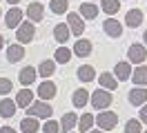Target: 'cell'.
I'll list each match as a JSON object with an SVG mask.
<instances>
[{
	"mask_svg": "<svg viewBox=\"0 0 147 133\" xmlns=\"http://www.w3.org/2000/svg\"><path fill=\"white\" fill-rule=\"evenodd\" d=\"M27 115L29 118H42V120H51V115H54V106L49 104V102H42V100H34L31 104L27 106Z\"/></svg>",
	"mask_w": 147,
	"mask_h": 133,
	"instance_id": "1",
	"label": "cell"
},
{
	"mask_svg": "<svg viewBox=\"0 0 147 133\" xmlns=\"http://www.w3.org/2000/svg\"><path fill=\"white\" fill-rule=\"evenodd\" d=\"M111 102H114V96H111L109 91H105V89H96L94 93H89V104H92L96 111L109 109Z\"/></svg>",
	"mask_w": 147,
	"mask_h": 133,
	"instance_id": "2",
	"label": "cell"
},
{
	"mask_svg": "<svg viewBox=\"0 0 147 133\" xmlns=\"http://www.w3.org/2000/svg\"><path fill=\"white\" fill-rule=\"evenodd\" d=\"M94 124H98V129L107 133V131H111V129H116L118 113H114V111H98V115L94 118Z\"/></svg>",
	"mask_w": 147,
	"mask_h": 133,
	"instance_id": "3",
	"label": "cell"
},
{
	"mask_svg": "<svg viewBox=\"0 0 147 133\" xmlns=\"http://www.w3.org/2000/svg\"><path fill=\"white\" fill-rule=\"evenodd\" d=\"M34 35H36V25H31V22H20V27L16 29V40H18V44H29L31 40H34Z\"/></svg>",
	"mask_w": 147,
	"mask_h": 133,
	"instance_id": "4",
	"label": "cell"
},
{
	"mask_svg": "<svg viewBox=\"0 0 147 133\" xmlns=\"http://www.w3.org/2000/svg\"><path fill=\"white\" fill-rule=\"evenodd\" d=\"M67 29H69V33L76 35V38H83L85 33V22H83V18L78 16V13H74V11H69L67 13Z\"/></svg>",
	"mask_w": 147,
	"mask_h": 133,
	"instance_id": "5",
	"label": "cell"
},
{
	"mask_svg": "<svg viewBox=\"0 0 147 133\" xmlns=\"http://www.w3.org/2000/svg\"><path fill=\"white\" fill-rule=\"evenodd\" d=\"M38 98L42 100V102H49V100H54L58 96V87H56L54 80H42L40 84H38Z\"/></svg>",
	"mask_w": 147,
	"mask_h": 133,
	"instance_id": "6",
	"label": "cell"
},
{
	"mask_svg": "<svg viewBox=\"0 0 147 133\" xmlns=\"http://www.w3.org/2000/svg\"><path fill=\"white\" fill-rule=\"evenodd\" d=\"M145 60H147V49H145V44H131V47L127 49V62H129V64L140 67Z\"/></svg>",
	"mask_w": 147,
	"mask_h": 133,
	"instance_id": "7",
	"label": "cell"
},
{
	"mask_svg": "<svg viewBox=\"0 0 147 133\" xmlns=\"http://www.w3.org/2000/svg\"><path fill=\"white\" fill-rule=\"evenodd\" d=\"M25 16L29 18L31 25L42 22V18H45V5H40V2H29L27 9H25Z\"/></svg>",
	"mask_w": 147,
	"mask_h": 133,
	"instance_id": "8",
	"label": "cell"
},
{
	"mask_svg": "<svg viewBox=\"0 0 147 133\" xmlns=\"http://www.w3.org/2000/svg\"><path fill=\"white\" fill-rule=\"evenodd\" d=\"M22 18H25V11L18 7H11L7 13H5V27L7 29H18L20 22H22Z\"/></svg>",
	"mask_w": 147,
	"mask_h": 133,
	"instance_id": "9",
	"label": "cell"
},
{
	"mask_svg": "<svg viewBox=\"0 0 147 133\" xmlns=\"http://www.w3.org/2000/svg\"><path fill=\"white\" fill-rule=\"evenodd\" d=\"M102 31L109 38H120L123 35V22H118L116 18H107V20H102Z\"/></svg>",
	"mask_w": 147,
	"mask_h": 133,
	"instance_id": "10",
	"label": "cell"
},
{
	"mask_svg": "<svg viewBox=\"0 0 147 133\" xmlns=\"http://www.w3.org/2000/svg\"><path fill=\"white\" fill-rule=\"evenodd\" d=\"M127 100L131 106H143L147 102V89L145 87H134L127 93Z\"/></svg>",
	"mask_w": 147,
	"mask_h": 133,
	"instance_id": "11",
	"label": "cell"
},
{
	"mask_svg": "<svg viewBox=\"0 0 147 133\" xmlns=\"http://www.w3.org/2000/svg\"><path fill=\"white\" fill-rule=\"evenodd\" d=\"M98 89H105V91H116L118 89V80L114 78V73L109 71H102L100 76H98Z\"/></svg>",
	"mask_w": 147,
	"mask_h": 133,
	"instance_id": "12",
	"label": "cell"
},
{
	"mask_svg": "<svg viewBox=\"0 0 147 133\" xmlns=\"http://www.w3.org/2000/svg\"><path fill=\"white\" fill-rule=\"evenodd\" d=\"M76 122H78V115L74 113V111H67V113L60 118V122H58L60 133H71L74 129H76Z\"/></svg>",
	"mask_w": 147,
	"mask_h": 133,
	"instance_id": "13",
	"label": "cell"
},
{
	"mask_svg": "<svg viewBox=\"0 0 147 133\" xmlns=\"http://www.w3.org/2000/svg\"><path fill=\"white\" fill-rule=\"evenodd\" d=\"M143 20H145V13L140 11V9H129L127 13H125V25L129 29H136V27L143 25Z\"/></svg>",
	"mask_w": 147,
	"mask_h": 133,
	"instance_id": "14",
	"label": "cell"
},
{
	"mask_svg": "<svg viewBox=\"0 0 147 133\" xmlns=\"http://www.w3.org/2000/svg\"><path fill=\"white\" fill-rule=\"evenodd\" d=\"M13 102H16V106H20V109H27V106L34 102V91L29 87L20 89L18 93H16V100H13Z\"/></svg>",
	"mask_w": 147,
	"mask_h": 133,
	"instance_id": "15",
	"label": "cell"
},
{
	"mask_svg": "<svg viewBox=\"0 0 147 133\" xmlns=\"http://www.w3.org/2000/svg\"><path fill=\"white\" fill-rule=\"evenodd\" d=\"M129 76H131V64H129L127 60L116 62V67H114V78L118 80V82H125V80H129Z\"/></svg>",
	"mask_w": 147,
	"mask_h": 133,
	"instance_id": "16",
	"label": "cell"
},
{
	"mask_svg": "<svg viewBox=\"0 0 147 133\" xmlns=\"http://www.w3.org/2000/svg\"><path fill=\"white\" fill-rule=\"evenodd\" d=\"M129 80L134 82V87H147V67L140 64V67H136V69H131Z\"/></svg>",
	"mask_w": 147,
	"mask_h": 133,
	"instance_id": "17",
	"label": "cell"
},
{
	"mask_svg": "<svg viewBox=\"0 0 147 133\" xmlns=\"http://www.w3.org/2000/svg\"><path fill=\"white\" fill-rule=\"evenodd\" d=\"M98 11H100V7H98V5H94V2H80L78 16L85 18V20H94V18L98 16Z\"/></svg>",
	"mask_w": 147,
	"mask_h": 133,
	"instance_id": "18",
	"label": "cell"
},
{
	"mask_svg": "<svg viewBox=\"0 0 147 133\" xmlns=\"http://www.w3.org/2000/svg\"><path fill=\"white\" fill-rule=\"evenodd\" d=\"M71 104L76 109H85V106L89 104V91L87 89H76L71 96Z\"/></svg>",
	"mask_w": 147,
	"mask_h": 133,
	"instance_id": "19",
	"label": "cell"
},
{
	"mask_svg": "<svg viewBox=\"0 0 147 133\" xmlns=\"http://www.w3.org/2000/svg\"><path fill=\"white\" fill-rule=\"evenodd\" d=\"M92 49H94L92 42H89V40H85V38H80V40H76L71 53H74V55H78V58H87V55L92 53Z\"/></svg>",
	"mask_w": 147,
	"mask_h": 133,
	"instance_id": "20",
	"label": "cell"
},
{
	"mask_svg": "<svg viewBox=\"0 0 147 133\" xmlns=\"http://www.w3.org/2000/svg\"><path fill=\"white\" fill-rule=\"evenodd\" d=\"M22 58H25V47H22V44L16 42V44H9V47H7V60H9L11 64L20 62Z\"/></svg>",
	"mask_w": 147,
	"mask_h": 133,
	"instance_id": "21",
	"label": "cell"
},
{
	"mask_svg": "<svg viewBox=\"0 0 147 133\" xmlns=\"http://www.w3.org/2000/svg\"><path fill=\"white\" fill-rule=\"evenodd\" d=\"M38 73H36V67H22L20 69V84L22 87H31L36 82Z\"/></svg>",
	"mask_w": 147,
	"mask_h": 133,
	"instance_id": "22",
	"label": "cell"
},
{
	"mask_svg": "<svg viewBox=\"0 0 147 133\" xmlns=\"http://www.w3.org/2000/svg\"><path fill=\"white\" fill-rule=\"evenodd\" d=\"M76 78L80 82H92V80H96V69L92 64H80L78 71H76Z\"/></svg>",
	"mask_w": 147,
	"mask_h": 133,
	"instance_id": "23",
	"label": "cell"
},
{
	"mask_svg": "<svg viewBox=\"0 0 147 133\" xmlns=\"http://www.w3.org/2000/svg\"><path fill=\"white\" fill-rule=\"evenodd\" d=\"M16 102L11 98H2L0 100V118H13L16 115Z\"/></svg>",
	"mask_w": 147,
	"mask_h": 133,
	"instance_id": "24",
	"label": "cell"
},
{
	"mask_svg": "<svg viewBox=\"0 0 147 133\" xmlns=\"http://www.w3.org/2000/svg\"><path fill=\"white\" fill-rule=\"evenodd\" d=\"M54 71H56V62L54 60H42L36 67V73L40 78H45V80H49V76H54Z\"/></svg>",
	"mask_w": 147,
	"mask_h": 133,
	"instance_id": "25",
	"label": "cell"
},
{
	"mask_svg": "<svg viewBox=\"0 0 147 133\" xmlns=\"http://www.w3.org/2000/svg\"><path fill=\"white\" fill-rule=\"evenodd\" d=\"M69 35H71V33H69V29H67V25H65V22H58V25L54 27V40L60 44V47L69 40Z\"/></svg>",
	"mask_w": 147,
	"mask_h": 133,
	"instance_id": "26",
	"label": "cell"
},
{
	"mask_svg": "<svg viewBox=\"0 0 147 133\" xmlns=\"http://www.w3.org/2000/svg\"><path fill=\"white\" fill-rule=\"evenodd\" d=\"M71 49L67 47V44H63V47H58L54 51V62H58V64H67V62L71 60Z\"/></svg>",
	"mask_w": 147,
	"mask_h": 133,
	"instance_id": "27",
	"label": "cell"
},
{
	"mask_svg": "<svg viewBox=\"0 0 147 133\" xmlns=\"http://www.w3.org/2000/svg\"><path fill=\"white\" fill-rule=\"evenodd\" d=\"M20 131L22 133H36V131H40V124H38V120L36 118H22L20 120Z\"/></svg>",
	"mask_w": 147,
	"mask_h": 133,
	"instance_id": "28",
	"label": "cell"
},
{
	"mask_svg": "<svg viewBox=\"0 0 147 133\" xmlns=\"http://www.w3.org/2000/svg\"><path fill=\"white\" fill-rule=\"evenodd\" d=\"M76 126H78V131H80V133L92 131V129H94V115H92V113H83L80 118H78Z\"/></svg>",
	"mask_w": 147,
	"mask_h": 133,
	"instance_id": "29",
	"label": "cell"
},
{
	"mask_svg": "<svg viewBox=\"0 0 147 133\" xmlns=\"http://www.w3.org/2000/svg\"><path fill=\"white\" fill-rule=\"evenodd\" d=\"M98 7L107 13V16H114V13H118V9H120V0H100V5Z\"/></svg>",
	"mask_w": 147,
	"mask_h": 133,
	"instance_id": "30",
	"label": "cell"
},
{
	"mask_svg": "<svg viewBox=\"0 0 147 133\" xmlns=\"http://www.w3.org/2000/svg\"><path fill=\"white\" fill-rule=\"evenodd\" d=\"M49 9H51V13H56V16H63V13H67V9H69V0H49Z\"/></svg>",
	"mask_w": 147,
	"mask_h": 133,
	"instance_id": "31",
	"label": "cell"
},
{
	"mask_svg": "<svg viewBox=\"0 0 147 133\" xmlns=\"http://www.w3.org/2000/svg\"><path fill=\"white\" fill-rule=\"evenodd\" d=\"M125 133H143V124L138 122L136 118H131L125 122Z\"/></svg>",
	"mask_w": 147,
	"mask_h": 133,
	"instance_id": "32",
	"label": "cell"
},
{
	"mask_svg": "<svg viewBox=\"0 0 147 133\" xmlns=\"http://www.w3.org/2000/svg\"><path fill=\"white\" fill-rule=\"evenodd\" d=\"M40 131L42 133H60V126H58L56 120H47V122L40 126Z\"/></svg>",
	"mask_w": 147,
	"mask_h": 133,
	"instance_id": "33",
	"label": "cell"
},
{
	"mask_svg": "<svg viewBox=\"0 0 147 133\" xmlns=\"http://www.w3.org/2000/svg\"><path fill=\"white\" fill-rule=\"evenodd\" d=\"M11 89H13V82L9 78H0V96H9Z\"/></svg>",
	"mask_w": 147,
	"mask_h": 133,
	"instance_id": "34",
	"label": "cell"
},
{
	"mask_svg": "<svg viewBox=\"0 0 147 133\" xmlns=\"http://www.w3.org/2000/svg\"><path fill=\"white\" fill-rule=\"evenodd\" d=\"M138 122H140V124H147V102L140 106V111H138Z\"/></svg>",
	"mask_w": 147,
	"mask_h": 133,
	"instance_id": "35",
	"label": "cell"
},
{
	"mask_svg": "<svg viewBox=\"0 0 147 133\" xmlns=\"http://www.w3.org/2000/svg\"><path fill=\"white\" fill-rule=\"evenodd\" d=\"M0 133H18V131L11 129V126H0Z\"/></svg>",
	"mask_w": 147,
	"mask_h": 133,
	"instance_id": "36",
	"label": "cell"
},
{
	"mask_svg": "<svg viewBox=\"0 0 147 133\" xmlns=\"http://www.w3.org/2000/svg\"><path fill=\"white\" fill-rule=\"evenodd\" d=\"M143 40H145L143 44H145V49H147V29H145V33H143Z\"/></svg>",
	"mask_w": 147,
	"mask_h": 133,
	"instance_id": "37",
	"label": "cell"
},
{
	"mask_svg": "<svg viewBox=\"0 0 147 133\" xmlns=\"http://www.w3.org/2000/svg\"><path fill=\"white\" fill-rule=\"evenodd\" d=\"M87 133H105V131H100V129H92V131H87Z\"/></svg>",
	"mask_w": 147,
	"mask_h": 133,
	"instance_id": "38",
	"label": "cell"
},
{
	"mask_svg": "<svg viewBox=\"0 0 147 133\" xmlns=\"http://www.w3.org/2000/svg\"><path fill=\"white\" fill-rule=\"evenodd\" d=\"M5 47V38H2V33H0V49Z\"/></svg>",
	"mask_w": 147,
	"mask_h": 133,
	"instance_id": "39",
	"label": "cell"
},
{
	"mask_svg": "<svg viewBox=\"0 0 147 133\" xmlns=\"http://www.w3.org/2000/svg\"><path fill=\"white\" fill-rule=\"evenodd\" d=\"M7 2H9V5H11V7H13V5H18V2H20V0H7Z\"/></svg>",
	"mask_w": 147,
	"mask_h": 133,
	"instance_id": "40",
	"label": "cell"
},
{
	"mask_svg": "<svg viewBox=\"0 0 147 133\" xmlns=\"http://www.w3.org/2000/svg\"><path fill=\"white\" fill-rule=\"evenodd\" d=\"M85 2H94V0H85Z\"/></svg>",
	"mask_w": 147,
	"mask_h": 133,
	"instance_id": "41",
	"label": "cell"
},
{
	"mask_svg": "<svg viewBox=\"0 0 147 133\" xmlns=\"http://www.w3.org/2000/svg\"><path fill=\"white\" fill-rule=\"evenodd\" d=\"M0 16H2V9H0Z\"/></svg>",
	"mask_w": 147,
	"mask_h": 133,
	"instance_id": "42",
	"label": "cell"
},
{
	"mask_svg": "<svg viewBox=\"0 0 147 133\" xmlns=\"http://www.w3.org/2000/svg\"><path fill=\"white\" fill-rule=\"evenodd\" d=\"M143 133H147V131H143Z\"/></svg>",
	"mask_w": 147,
	"mask_h": 133,
	"instance_id": "43",
	"label": "cell"
},
{
	"mask_svg": "<svg viewBox=\"0 0 147 133\" xmlns=\"http://www.w3.org/2000/svg\"><path fill=\"white\" fill-rule=\"evenodd\" d=\"M71 133H74V131H71Z\"/></svg>",
	"mask_w": 147,
	"mask_h": 133,
	"instance_id": "44",
	"label": "cell"
}]
</instances>
